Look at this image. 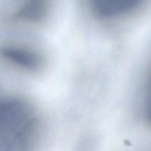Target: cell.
Segmentation results:
<instances>
[{
  "instance_id": "1",
  "label": "cell",
  "mask_w": 151,
  "mask_h": 151,
  "mask_svg": "<svg viewBox=\"0 0 151 151\" xmlns=\"http://www.w3.org/2000/svg\"><path fill=\"white\" fill-rule=\"evenodd\" d=\"M0 57L10 64L30 72L40 71L47 60L41 51L26 46L1 47Z\"/></svg>"
},
{
  "instance_id": "2",
  "label": "cell",
  "mask_w": 151,
  "mask_h": 151,
  "mask_svg": "<svg viewBox=\"0 0 151 151\" xmlns=\"http://www.w3.org/2000/svg\"><path fill=\"white\" fill-rule=\"evenodd\" d=\"M136 0H90V14L97 22L107 24L120 18L137 6Z\"/></svg>"
},
{
  "instance_id": "3",
  "label": "cell",
  "mask_w": 151,
  "mask_h": 151,
  "mask_svg": "<svg viewBox=\"0 0 151 151\" xmlns=\"http://www.w3.org/2000/svg\"><path fill=\"white\" fill-rule=\"evenodd\" d=\"M52 5L48 1H27L19 8L15 18L30 25H40L48 21L51 14Z\"/></svg>"
}]
</instances>
